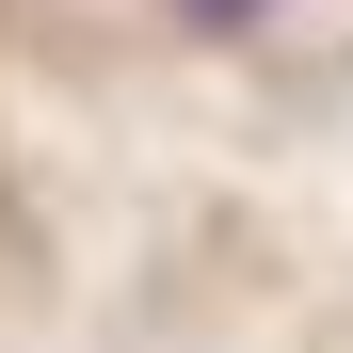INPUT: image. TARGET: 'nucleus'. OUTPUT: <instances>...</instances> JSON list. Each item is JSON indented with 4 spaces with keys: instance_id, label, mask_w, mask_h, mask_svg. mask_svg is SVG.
Instances as JSON below:
<instances>
[{
    "instance_id": "obj_1",
    "label": "nucleus",
    "mask_w": 353,
    "mask_h": 353,
    "mask_svg": "<svg viewBox=\"0 0 353 353\" xmlns=\"http://www.w3.org/2000/svg\"><path fill=\"white\" fill-rule=\"evenodd\" d=\"M176 17H193V32H257L273 0H176Z\"/></svg>"
}]
</instances>
